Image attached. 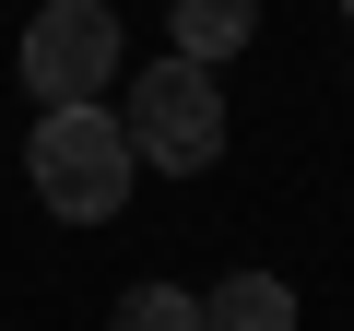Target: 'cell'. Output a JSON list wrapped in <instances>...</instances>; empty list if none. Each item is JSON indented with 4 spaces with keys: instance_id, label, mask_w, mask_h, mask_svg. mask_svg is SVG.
Wrapping results in <instances>:
<instances>
[{
    "instance_id": "cell-1",
    "label": "cell",
    "mask_w": 354,
    "mask_h": 331,
    "mask_svg": "<svg viewBox=\"0 0 354 331\" xmlns=\"http://www.w3.org/2000/svg\"><path fill=\"white\" fill-rule=\"evenodd\" d=\"M24 178L59 225H118L130 178H142V154L118 130V107H36V142H24Z\"/></svg>"
},
{
    "instance_id": "cell-2",
    "label": "cell",
    "mask_w": 354,
    "mask_h": 331,
    "mask_svg": "<svg viewBox=\"0 0 354 331\" xmlns=\"http://www.w3.org/2000/svg\"><path fill=\"white\" fill-rule=\"evenodd\" d=\"M118 130H130V154H142V166L201 178V166L225 154V83H213L201 60H177V48H165V60H142V71H130V118H118Z\"/></svg>"
},
{
    "instance_id": "cell-3",
    "label": "cell",
    "mask_w": 354,
    "mask_h": 331,
    "mask_svg": "<svg viewBox=\"0 0 354 331\" xmlns=\"http://www.w3.org/2000/svg\"><path fill=\"white\" fill-rule=\"evenodd\" d=\"M24 95L36 107H106L118 95V12L106 0H48L24 24Z\"/></svg>"
},
{
    "instance_id": "cell-4",
    "label": "cell",
    "mask_w": 354,
    "mask_h": 331,
    "mask_svg": "<svg viewBox=\"0 0 354 331\" xmlns=\"http://www.w3.org/2000/svg\"><path fill=\"white\" fill-rule=\"evenodd\" d=\"M248 36H260V0H177V12H165V48L201 60V71H225Z\"/></svg>"
},
{
    "instance_id": "cell-5",
    "label": "cell",
    "mask_w": 354,
    "mask_h": 331,
    "mask_svg": "<svg viewBox=\"0 0 354 331\" xmlns=\"http://www.w3.org/2000/svg\"><path fill=\"white\" fill-rule=\"evenodd\" d=\"M201 331H295V284L283 272H225L201 296Z\"/></svg>"
},
{
    "instance_id": "cell-6",
    "label": "cell",
    "mask_w": 354,
    "mask_h": 331,
    "mask_svg": "<svg viewBox=\"0 0 354 331\" xmlns=\"http://www.w3.org/2000/svg\"><path fill=\"white\" fill-rule=\"evenodd\" d=\"M106 331H201V296H189V284H130Z\"/></svg>"
},
{
    "instance_id": "cell-7",
    "label": "cell",
    "mask_w": 354,
    "mask_h": 331,
    "mask_svg": "<svg viewBox=\"0 0 354 331\" xmlns=\"http://www.w3.org/2000/svg\"><path fill=\"white\" fill-rule=\"evenodd\" d=\"M342 12H354V0H342Z\"/></svg>"
}]
</instances>
